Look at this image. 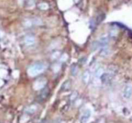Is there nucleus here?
<instances>
[{
  "instance_id": "f257e3e1",
  "label": "nucleus",
  "mask_w": 132,
  "mask_h": 123,
  "mask_svg": "<svg viewBox=\"0 0 132 123\" xmlns=\"http://www.w3.org/2000/svg\"><path fill=\"white\" fill-rule=\"evenodd\" d=\"M45 64L41 62H38L32 65L28 69L27 73L31 77H34L43 73L45 70Z\"/></svg>"
},
{
  "instance_id": "7ed1b4c3",
  "label": "nucleus",
  "mask_w": 132,
  "mask_h": 123,
  "mask_svg": "<svg viewBox=\"0 0 132 123\" xmlns=\"http://www.w3.org/2000/svg\"><path fill=\"white\" fill-rule=\"evenodd\" d=\"M47 80L45 77H40V78H38L34 83V89L35 90H41L45 87L47 84Z\"/></svg>"
},
{
  "instance_id": "f8f14e48",
  "label": "nucleus",
  "mask_w": 132,
  "mask_h": 123,
  "mask_svg": "<svg viewBox=\"0 0 132 123\" xmlns=\"http://www.w3.org/2000/svg\"><path fill=\"white\" fill-rule=\"evenodd\" d=\"M78 1H79V0H75V1H76V2H78Z\"/></svg>"
},
{
  "instance_id": "1a4fd4ad",
  "label": "nucleus",
  "mask_w": 132,
  "mask_h": 123,
  "mask_svg": "<svg viewBox=\"0 0 132 123\" xmlns=\"http://www.w3.org/2000/svg\"><path fill=\"white\" fill-rule=\"evenodd\" d=\"M36 110H37V107L35 105H31L30 107L26 108V111L28 114H33L36 111Z\"/></svg>"
},
{
  "instance_id": "6e6552de",
  "label": "nucleus",
  "mask_w": 132,
  "mask_h": 123,
  "mask_svg": "<svg viewBox=\"0 0 132 123\" xmlns=\"http://www.w3.org/2000/svg\"><path fill=\"white\" fill-rule=\"evenodd\" d=\"M90 73L88 71H86L83 74V80L84 81V83H87L88 82V81L90 80Z\"/></svg>"
},
{
  "instance_id": "9d476101",
  "label": "nucleus",
  "mask_w": 132,
  "mask_h": 123,
  "mask_svg": "<svg viewBox=\"0 0 132 123\" xmlns=\"http://www.w3.org/2000/svg\"><path fill=\"white\" fill-rule=\"evenodd\" d=\"M38 7H39V8L41 10H47L48 8V4H47V3H41V4H39V5H38Z\"/></svg>"
},
{
  "instance_id": "20e7f679",
  "label": "nucleus",
  "mask_w": 132,
  "mask_h": 123,
  "mask_svg": "<svg viewBox=\"0 0 132 123\" xmlns=\"http://www.w3.org/2000/svg\"><path fill=\"white\" fill-rule=\"evenodd\" d=\"M91 115H92V111L90 109H86V110H84L81 115L80 119H79L80 123H87L91 117Z\"/></svg>"
},
{
  "instance_id": "423d86ee",
  "label": "nucleus",
  "mask_w": 132,
  "mask_h": 123,
  "mask_svg": "<svg viewBox=\"0 0 132 123\" xmlns=\"http://www.w3.org/2000/svg\"><path fill=\"white\" fill-rule=\"evenodd\" d=\"M25 43L27 46L33 45L35 43V38L32 35H27L25 38Z\"/></svg>"
},
{
  "instance_id": "0eeeda50",
  "label": "nucleus",
  "mask_w": 132,
  "mask_h": 123,
  "mask_svg": "<svg viewBox=\"0 0 132 123\" xmlns=\"http://www.w3.org/2000/svg\"><path fill=\"white\" fill-rule=\"evenodd\" d=\"M103 74H104V69L101 67H99L96 69V71L95 72V76L96 78H100L102 76Z\"/></svg>"
},
{
  "instance_id": "9b49d317",
  "label": "nucleus",
  "mask_w": 132,
  "mask_h": 123,
  "mask_svg": "<svg viewBox=\"0 0 132 123\" xmlns=\"http://www.w3.org/2000/svg\"><path fill=\"white\" fill-rule=\"evenodd\" d=\"M99 123H104V121H102V120H101V121H100Z\"/></svg>"
},
{
  "instance_id": "f03ea898",
  "label": "nucleus",
  "mask_w": 132,
  "mask_h": 123,
  "mask_svg": "<svg viewBox=\"0 0 132 123\" xmlns=\"http://www.w3.org/2000/svg\"><path fill=\"white\" fill-rule=\"evenodd\" d=\"M108 43V38L106 36H103L99 38L97 41L94 42L92 47H94V50H97L99 48H104L105 47H107Z\"/></svg>"
},
{
  "instance_id": "39448f33",
  "label": "nucleus",
  "mask_w": 132,
  "mask_h": 123,
  "mask_svg": "<svg viewBox=\"0 0 132 123\" xmlns=\"http://www.w3.org/2000/svg\"><path fill=\"white\" fill-rule=\"evenodd\" d=\"M132 95V85L128 84L124 87L123 91V96L125 100H129Z\"/></svg>"
}]
</instances>
